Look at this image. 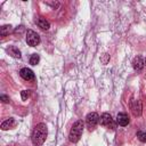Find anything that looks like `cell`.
<instances>
[{"label": "cell", "instance_id": "cell-1", "mask_svg": "<svg viewBox=\"0 0 146 146\" xmlns=\"http://www.w3.org/2000/svg\"><path fill=\"white\" fill-rule=\"evenodd\" d=\"M47 133H48V130H47V125L44 123L36 124L31 135L32 144L34 146H41L47 138Z\"/></svg>", "mask_w": 146, "mask_h": 146}, {"label": "cell", "instance_id": "cell-2", "mask_svg": "<svg viewBox=\"0 0 146 146\" xmlns=\"http://www.w3.org/2000/svg\"><path fill=\"white\" fill-rule=\"evenodd\" d=\"M83 128H84V124L81 120H78L76 122L73 123L70 130V133H68V139L71 143H78L80 140L82 132H83Z\"/></svg>", "mask_w": 146, "mask_h": 146}, {"label": "cell", "instance_id": "cell-3", "mask_svg": "<svg viewBox=\"0 0 146 146\" xmlns=\"http://www.w3.org/2000/svg\"><path fill=\"white\" fill-rule=\"evenodd\" d=\"M40 41H41L40 36L36 32H34L33 30H27V32H26V42H27L29 46L35 47L40 43Z\"/></svg>", "mask_w": 146, "mask_h": 146}, {"label": "cell", "instance_id": "cell-4", "mask_svg": "<svg viewBox=\"0 0 146 146\" xmlns=\"http://www.w3.org/2000/svg\"><path fill=\"white\" fill-rule=\"evenodd\" d=\"M99 115L96 113V112H91L89 113L87 116H86V122H87V125L89 128V130H92L98 123H99Z\"/></svg>", "mask_w": 146, "mask_h": 146}, {"label": "cell", "instance_id": "cell-5", "mask_svg": "<svg viewBox=\"0 0 146 146\" xmlns=\"http://www.w3.org/2000/svg\"><path fill=\"white\" fill-rule=\"evenodd\" d=\"M100 124L106 127V128H114V122H113V119L111 116L110 113H103L102 116H100V120H99Z\"/></svg>", "mask_w": 146, "mask_h": 146}, {"label": "cell", "instance_id": "cell-6", "mask_svg": "<svg viewBox=\"0 0 146 146\" xmlns=\"http://www.w3.org/2000/svg\"><path fill=\"white\" fill-rule=\"evenodd\" d=\"M19 75L24 79V80H26V81H31V80H34V73H33V71L32 70H30V68H27V67H23L21 71H19Z\"/></svg>", "mask_w": 146, "mask_h": 146}, {"label": "cell", "instance_id": "cell-7", "mask_svg": "<svg viewBox=\"0 0 146 146\" xmlns=\"http://www.w3.org/2000/svg\"><path fill=\"white\" fill-rule=\"evenodd\" d=\"M130 108L132 111V114L135 116H140L141 115V105L139 100H131Z\"/></svg>", "mask_w": 146, "mask_h": 146}, {"label": "cell", "instance_id": "cell-8", "mask_svg": "<svg viewBox=\"0 0 146 146\" xmlns=\"http://www.w3.org/2000/svg\"><path fill=\"white\" fill-rule=\"evenodd\" d=\"M144 65H145V60H144V58L141 56H136L133 58V60H132V67H133L135 71L143 70Z\"/></svg>", "mask_w": 146, "mask_h": 146}, {"label": "cell", "instance_id": "cell-9", "mask_svg": "<svg viewBox=\"0 0 146 146\" xmlns=\"http://www.w3.org/2000/svg\"><path fill=\"white\" fill-rule=\"evenodd\" d=\"M116 123L121 127H125L129 123V116L125 113H119L116 115Z\"/></svg>", "mask_w": 146, "mask_h": 146}, {"label": "cell", "instance_id": "cell-10", "mask_svg": "<svg viewBox=\"0 0 146 146\" xmlns=\"http://www.w3.org/2000/svg\"><path fill=\"white\" fill-rule=\"evenodd\" d=\"M16 125H17L16 120H15L14 117H9L8 120H6V121H3V122L1 123V129H2V130H8V129L15 128Z\"/></svg>", "mask_w": 146, "mask_h": 146}, {"label": "cell", "instance_id": "cell-11", "mask_svg": "<svg viewBox=\"0 0 146 146\" xmlns=\"http://www.w3.org/2000/svg\"><path fill=\"white\" fill-rule=\"evenodd\" d=\"M35 23H36V25H38L41 30H43V31H47V30L50 27L49 22H48L44 17H38V18L35 19Z\"/></svg>", "mask_w": 146, "mask_h": 146}, {"label": "cell", "instance_id": "cell-12", "mask_svg": "<svg viewBox=\"0 0 146 146\" xmlns=\"http://www.w3.org/2000/svg\"><path fill=\"white\" fill-rule=\"evenodd\" d=\"M7 51H8V54L10 55V56H13V57H15V58H21V50L17 48V47H15V46H11V47H9L8 49H7Z\"/></svg>", "mask_w": 146, "mask_h": 146}, {"label": "cell", "instance_id": "cell-13", "mask_svg": "<svg viewBox=\"0 0 146 146\" xmlns=\"http://www.w3.org/2000/svg\"><path fill=\"white\" fill-rule=\"evenodd\" d=\"M10 32H13V26L9 25V24H7V25H2V26L0 27V34H1L2 36L8 35Z\"/></svg>", "mask_w": 146, "mask_h": 146}, {"label": "cell", "instance_id": "cell-14", "mask_svg": "<svg viewBox=\"0 0 146 146\" xmlns=\"http://www.w3.org/2000/svg\"><path fill=\"white\" fill-rule=\"evenodd\" d=\"M39 62H40V56H39L38 54H33V55L30 57V64H31V65H36Z\"/></svg>", "mask_w": 146, "mask_h": 146}, {"label": "cell", "instance_id": "cell-15", "mask_svg": "<svg viewBox=\"0 0 146 146\" xmlns=\"http://www.w3.org/2000/svg\"><path fill=\"white\" fill-rule=\"evenodd\" d=\"M137 138L141 143H146V132L145 131H138L137 132Z\"/></svg>", "mask_w": 146, "mask_h": 146}, {"label": "cell", "instance_id": "cell-16", "mask_svg": "<svg viewBox=\"0 0 146 146\" xmlns=\"http://www.w3.org/2000/svg\"><path fill=\"white\" fill-rule=\"evenodd\" d=\"M30 95H31V91L30 90H23V91H21V97H22L23 100H26L30 97Z\"/></svg>", "mask_w": 146, "mask_h": 146}, {"label": "cell", "instance_id": "cell-17", "mask_svg": "<svg viewBox=\"0 0 146 146\" xmlns=\"http://www.w3.org/2000/svg\"><path fill=\"white\" fill-rule=\"evenodd\" d=\"M110 60V55L108 54H103L102 56H100V62H102V64H107V62Z\"/></svg>", "mask_w": 146, "mask_h": 146}, {"label": "cell", "instance_id": "cell-18", "mask_svg": "<svg viewBox=\"0 0 146 146\" xmlns=\"http://www.w3.org/2000/svg\"><path fill=\"white\" fill-rule=\"evenodd\" d=\"M1 100H2V103H9V97L8 96H6V95H1Z\"/></svg>", "mask_w": 146, "mask_h": 146}, {"label": "cell", "instance_id": "cell-19", "mask_svg": "<svg viewBox=\"0 0 146 146\" xmlns=\"http://www.w3.org/2000/svg\"><path fill=\"white\" fill-rule=\"evenodd\" d=\"M145 64H146V59H145Z\"/></svg>", "mask_w": 146, "mask_h": 146}]
</instances>
